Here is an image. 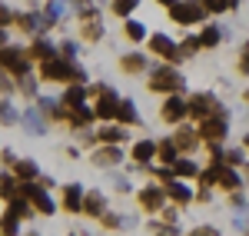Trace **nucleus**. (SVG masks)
I'll return each instance as SVG.
<instances>
[{
	"instance_id": "a19ab883",
	"label": "nucleus",
	"mask_w": 249,
	"mask_h": 236,
	"mask_svg": "<svg viewBox=\"0 0 249 236\" xmlns=\"http://www.w3.org/2000/svg\"><path fill=\"white\" fill-rule=\"evenodd\" d=\"M193 236H216V230H210V226H203V230H193Z\"/></svg>"
},
{
	"instance_id": "9d476101",
	"label": "nucleus",
	"mask_w": 249,
	"mask_h": 236,
	"mask_svg": "<svg viewBox=\"0 0 249 236\" xmlns=\"http://www.w3.org/2000/svg\"><path fill=\"white\" fill-rule=\"evenodd\" d=\"M83 190H80L77 183H70V186H63V206L70 210V213H83Z\"/></svg>"
},
{
	"instance_id": "2eb2a0df",
	"label": "nucleus",
	"mask_w": 249,
	"mask_h": 236,
	"mask_svg": "<svg viewBox=\"0 0 249 236\" xmlns=\"http://www.w3.org/2000/svg\"><path fill=\"white\" fill-rule=\"evenodd\" d=\"M120 67H123L126 73H140V70H146V57H143V54H126V57L120 60Z\"/></svg>"
},
{
	"instance_id": "4468645a",
	"label": "nucleus",
	"mask_w": 249,
	"mask_h": 236,
	"mask_svg": "<svg viewBox=\"0 0 249 236\" xmlns=\"http://www.w3.org/2000/svg\"><path fill=\"white\" fill-rule=\"evenodd\" d=\"M93 160L100 163V166H113V163H120V160H123V153H120V146H116V143H110L107 150L93 153Z\"/></svg>"
},
{
	"instance_id": "4c0bfd02",
	"label": "nucleus",
	"mask_w": 249,
	"mask_h": 236,
	"mask_svg": "<svg viewBox=\"0 0 249 236\" xmlns=\"http://www.w3.org/2000/svg\"><path fill=\"white\" fill-rule=\"evenodd\" d=\"M3 197L7 200L14 197V183H10V177H3Z\"/></svg>"
},
{
	"instance_id": "aec40b11",
	"label": "nucleus",
	"mask_w": 249,
	"mask_h": 236,
	"mask_svg": "<svg viewBox=\"0 0 249 236\" xmlns=\"http://www.w3.org/2000/svg\"><path fill=\"white\" fill-rule=\"evenodd\" d=\"M100 140H103V143H123L126 133H123L120 127H103V130H100Z\"/></svg>"
},
{
	"instance_id": "473e14b6",
	"label": "nucleus",
	"mask_w": 249,
	"mask_h": 236,
	"mask_svg": "<svg viewBox=\"0 0 249 236\" xmlns=\"http://www.w3.org/2000/svg\"><path fill=\"white\" fill-rule=\"evenodd\" d=\"M3 236H17V217L14 213L3 217Z\"/></svg>"
},
{
	"instance_id": "7c9ffc66",
	"label": "nucleus",
	"mask_w": 249,
	"mask_h": 236,
	"mask_svg": "<svg viewBox=\"0 0 249 236\" xmlns=\"http://www.w3.org/2000/svg\"><path fill=\"white\" fill-rule=\"evenodd\" d=\"M203 3H206V10H213V14H223V10L236 7V0H203Z\"/></svg>"
},
{
	"instance_id": "bb28decb",
	"label": "nucleus",
	"mask_w": 249,
	"mask_h": 236,
	"mask_svg": "<svg viewBox=\"0 0 249 236\" xmlns=\"http://www.w3.org/2000/svg\"><path fill=\"white\" fill-rule=\"evenodd\" d=\"M83 37H87V40H100V37H103L100 20H87V23H83Z\"/></svg>"
},
{
	"instance_id": "e433bc0d",
	"label": "nucleus",
	"mask_w": 249,
	"mask_h": 236,
	"mask_svg": "<svg viewBox=\"0 0 249 236\" xmlns=\"http://www.w3.org/2000/svg\"><path fill=\"white\" fill-rule=\"evenodd\" d=\"M73 57H77V43L67 40V43H63V60H73Z\"/></svg>"
},
{
	"instance_id": "ea45409f",
	"label": "nucleus",
	"mask_w": 249,
	"mask_h": 236,
	"mask_svg": "<svg viewBox=\"0 0 249 236\" xmlns=\"http://www.w3.org/2000/svg\"><path fill=\"white\" fill-rule=\"evenodd\" d=\"M236 226H239L243 233H249V219H246V217H236Z\"/></svg>"
},
{
	"instance_id": "72a5a7b5",
	"label": "nucleus",
	"mask_w": 249,
	"mask_h": 236,
	"mask_svg": "<svg viewBox=\"0 0 249 236\" xmlns=\"http://www.w3.org/2000/svg\"><path fill=\"white\" fill-rule=\"evenodd\" d=\"M40 107L50 113V117H63V110H60V103L57 100H40Z\"/></svg>"
},
{
	"instance_id": "5701e85b",
	"label": "nucleus",
	"mask_w": 249,
	"mask_h": 236,
	"mask_svg": "<svg viewBox=\"0 0 249 236\" xmlns=\"http://www.w3.org/2000/svg\"><path fill=\"white\" fill-rule=\"evenodd\" d=\"M176 146H179V150H193V146H196V133L183 127V130L176 133Z\"/></svg>"
},
{
	"instance_id": "c9c22d12",
	"label": "nucleus",
	"mask_w": 249,
	"mask_h": 236,
	"mask_svg": "<svg viewBox=\"0 0 249 236\" xmlns=\"http://www.w3.org/2000/svg\"><path fill=\"white\" fill-rule=\"evenodd\" d=\"M3 123L10 127V123H17V113H14V107L10 103H3Z\"/></svg>"
},
{
	"instance_id": "58836bf2",
	"label": "nucleus",
	"mask_w": 249,
	"mask_h": 236,
	"mask_svg": "<svg viewBox=\"0 0 249 236\" xmlns=\"http://www.w3.org/2000/svg\"><path fill=\"white\" fill-rule=\"evenodd\" d=\"M239 160H243L239 150H230V153H226V163H239Z\"/></svg>"
},
{
	"instance_id": "f03ea898",
	"label": "nucleus",
	"mask_w": 249,
	"mask_h": 236,
	"mask_svg": "<svg viewBox=\"0 0 249 236\" xmlns=\"http://www.w3.org/2000/svg\"><path fill=\"white\" fill-rule=\"evenodd\" d=\"M203 14H206V3L203 0H176L170 7V17L176 23H199Z\"/></svg>"
},
{
	"instance_id": "f257e3e1",
	"label": "nucleus",
	"mask_w": 249,
	"mask_h": 236,
	"mask_svg": "<svg viewBox=\"0 0 249 236\" xmlns=\"http://www.w3.org/2000/svg\"><path fill=\"white\" fill-rule=\"evenodd\" d=\"M40 77L43 80H83V70L80 67H73L70 60H43V67H40Z\"/></svg>"
},
{
	"instance_id": "1a4fd4ad",
	"label": "nucleus",
	"mask_w": 249,
	"mask_h": 236,
	"mask_svg": "<svg viewBox=\"0 0 249 236\" xmlns=\"http://www.w3.org/2000/svg\"><path fill=\"white\" fill-rule=\"evenodd\" d=\"M186 113H190V103H183L179 97H170L163 103V120H170V123H179Z\"/></svg>"
},
{
	"instance_id": "37998d69",
	"label": "nucleus",
	"mask_w": 249,
	"mask_h": 236,
	"mask_svg": "<svg viewBox=\"0 0 249 236\" xmlns=\"http://www.w3.org/2000/svg\"><path fill=\"white\" fill-rule=\"evenodd\" d=\"M160 3H166V7H173V3H176V0H160Z\"/></svg>"
},
{
	"instance_id": "423d86ee",
	"label": "nucleus",
	"mask_w": 249,
	"mask_h": 236,
	"mask_svg": "<svg viewBox=\"0 0 249 236\" xmlns=\"http://www.w3.org/2000/svg\"><path fill=\"white\" fill-rule=\"evenodd\" d=\"M150 50H153V54H160L163 60H173V63L183 57V50H179V47H176L166 34H153V37H150Z\"/></svg>"
},
{
	"instance_id": "6e6552de",
	"label": "nucleus",
	"mask_w": 249,
	"mask_h": 236,
	"mask_svg": "<svg viewBox=\"0 0 249 236\" xmlns=\"http://www.w3.org/2000/svg\"><path fill=\"white\" fill-rule=\"evenodd\" d=\"M3 67L14 70L17 77H27V60H23V50L17 47H3Z\"/></svg>"
},
{
	"instance_id": "f3484780",
	"label": "nucleus",
	"mask_w": 249,
	"mask_h": 236,
	"mask_svg": "<svg viewBox=\"0 0 249 236\" xmlns=\"http://www.w3.org/2000/svg\"><path fill=\"white\" fill-rule=\"evenodd\" d=\"M116 120H120V123H140V117H136V107L130 103V100H120V110H116Z\"/></svg>"
},
{
	"instance_id": "f8f14e48",
	"label": "nucleus",
	"mask_w": 249,
	"mask_h": 236,
	"mask_svg": "<svg viewBox=\"0 0 249 236\" xmlns=\"http://www.w3.org/2000/svg\"><path fill=\"white\" fill-rule=\"evenodd\" d=\"M156 153H160V146H156V143H150V140H140V143L133 146V160H136V163H143V166H146Z\"/></svg>"
},
{
	"instance_id": "dca6fc26",
	"label": "nucleus",
	"mask_w": 249,
	"mask_h": 236,
	"mask_svg": "<svg viewBox=\"0 0 249 236\" xmlns=\"http://www.w3.org/2000/svg\"><path fill=\"white\" fill-rule=\"evenodd\" d=\"M83 213H87V217H103V197H100V193H87Z\"/></svg>"
},
{
	"instance_id": "2f4dec72",
	"label": "nucleus",
	"mask_w": 249,
	"mask_h": 236,
	"mask_svg": "<svg viewBox=\"0 0 249 236\" xmlns=\"http://www.w3.org/2000/svg\"><path fill=\"white\" fill-rule=\"evenodd\" d=\"M27 130H30V133H43V120H40L37 110H30V113H27Z\"/></svg>"
},
{
	"instance_id": "cd10ccee",
	"label": "nucleus",
	"mask_w": 249,
	"mask_h": 236,
	"mask_svg": "<svg viewBox=\"0 0 249 236\" xmlns=\"http://www.w3.org/2000/svg\"><path fill=\"white\" fill-rule=\"evenodd\" d=\"M126 37L130 40H143L146 37V27H143L140 20H126Z\"/></svg>"
},
{
	"instance_id": "39448f33",
	"label": "nucleus",
	"mask_w": 249,
	"mask_h": 236,
	"mask_svg": "<svg viewBox=\"0 0 249 236\" xmlns=\"http://www.w3.org/2000/svg\"><path fill=\"white\" fill-rule=\"evenodd\" d=\"M23 193H27V200L37 206L43 217H50V213H53V200L47 197V190H43V186H37V183H30V180H27V183H23Z\"/></svg>"
},
{
	"instance_id": "412c9836",
	"label": "nucleus",
	"mask_w": 249,
	"mask_h": 236,
	"mask_svg": "<svg viewBox=\"0 0 249 236\" xmlns=\"http://www.w3.org/2000/svg\"><path fill=\"white\" fill-rule=\"evenodd\" d=\"M30 54H34V57H37V60H53V57H57V54H53V47H50L47 40H37Z\"/></svg>"
},
{
	"instance_id": "79ce46f5",
	"label": "nucleus",
	"mask_w": 249,
	"mask_h": 236,
	"mask_svg": "<svg viewBox=\"0 0 249 236\" xmlns=\"http://www.w3.org/2000/svg\"><path fill=\"white\" fill-rule=\"evenodd\" d=\"M243 70L249 73V43H246V50H243Z\"/></svg>"
},
{
	"instance_id": "f704fd0d",
	"label": "nucleus",
	"mask_w": 249,
	"mask_h": 236,
	"mask_svg": "<svg viewBox=\"0 0 249 236\" xmlns=\"http://www.w3.org/2000/svg\"><path fill=\"white\" fill-rule=\"evenodd\" d=\"M199 47H203V43H199V37H190V40H183V47H179V50H183V57H186V54L199 50Z\"/></svg>"
},
{
	"instance_id": "7ed1b4c3",
	"label": "nucleus",
	"mask_w": 249,
	"mask_h": 236,
	"mask_svg": "<svg viewBox=\"0 0 249 236\" xmlns=\"http://www.w3.org/2000/svg\"><path fill=\"white\" fill-rule=\"evenodd\" d=\"M226 127H230V117L223 113V110H216V113H210V117L199 123V137L203 140H223L226 137Z\"/></svg>"
},
{
	"instance_id": "c03bdc74",
	"label": "nucleus",
	"mask_w": 249,
	"mask_h": 236,
	"mask_svg": "<svg viewBox=\"0 0 249 236\" xmlns=\"http://www.w3.org/2000/svg\"><path fill=\"white\" fill-rule=\"evenodd\" d=\"M246 146H249V137H246Z\"/></svg>"
},
{
	"instance_id": "9b49d317",
	"label": "nucleus",
	"mask_w": 249,
	"mask_h": 236,
	"mask_svg": "<svg viewBox=\"0 0 249 236\" xmlns=\"http://www.w3.org/2000/svg\"><path fill=\"white\" fill-rule=\"evenodd\" d=\"M116 110H120V100L110 93V90H100V103H96V117H103V120H110L116 117Z\"/></svg>"
},
{
	"instance_id": "a211bd4d",
	"label": "nucleus",
	"mask_w": 249,
	"mask_h": 236,
	"mask_svg": "<svg viewBox=\"0 0 249 236\" xmlns=\"http://www.w3.org/2000/svg\"><path fill=\"white\" fill-rule=\"evenodd\" d=\"M176 153H179V146H176L173 140H163V143H160V153H156V157L163 160L166 166H173V163H176Z\"/></svg>"
},
{
	"instance_id": "c85d7f7f",
	"label": "nucleus",
	"mask_w": 249,
	"mask_h": 236,
	"mask_svg": "<svg viewBox=\"0 0 249 236\" xmlns=\"http://www.w3.org/2000/svg\"><path fill=\"white\" fill-rule=\"evenodd\" d=\"M7 213H14V217H34L23 200H10V203H7Z\"/></svg>"
},
{
	"instance_id": "ddd939ff",
	"label": "nucleus",
	"mask_w": 249,
	"mask_h": 236,
	"mask_svg": "<svg viewBox=\"0 0 249 236\" xmlns=\"http://www.w3.org/2000/svg\"><path fill=\"white\" fill-rule=\"evenodd\" d=\"M140 203H143L146 210H160V206H163V190H160V186H146V190L140 193Z\"/></svg>"
},
{
	"instance_id": "0eeeda50",
	"label": "nucleus",
	"mask_w": 249,
	"mask_h": 236,
	"mask_svg": "<svg viewBox=\"0 0 249 236\" xmlns=\"http://www.w3.org/2000/svg\"><path fill=\"white\" fill-rule=\"evenodd\" d=\"M190 113L199 120H206L210 113H216V97H210V93H196V97L190 100Z\"/></svg>"
},
{
	"instance_id": "20e7f679",
	"label": "nucleus",
	"mask_w": 249,
	"mask_h": 236,
	"mask_svg": "<svg viewBox=\"0 0 249 236\" xmlns=\"http://www.w3.org/2000/svg\"><path fill=\"white\" fill-rule=\"evenodd\" d=\"M183 87V77L170 70V67H163V70H156L153 80H150V90H160V93H176Z\"/></svg>"
},
{
	"instance_id": "4be33fe9",
	"label": "nucleus",
	"mask_w": 249,
	"mask_h": 236,
	"mask_svg": "<svg viewBox=\"0 0 249 236\" xmlns=\"http://www.w3.org/2000/svg\"><path fill=\"white\" fill-rule=\"evenodd\" d=\"M219 37H223V30H219V27H206V30L199 34V43H203V47H216Z\"/></svg>"
},
{
	"instance_id": "b1692460",
	"label": "nucleus",
	"mask_w": 249,
	"mask_h": 236,
	"mask_svg": "<svg viewBox=\"0 0 249 236\" xmlns=\"http://www.w3.org/2000/svg\"><path fill=\"white\" fill-rule=\"evenodd\" d=\"M219 186H226V190H239V177L226 170V166H219Z\"/></svg>"
},
{
	"instance_id": "6ab92c4d",
	"label": "nucleus",
	"mask_w": 249,
	"mask_h": 236,
	"mask_svg": "<svg viewBox=\"0 0 249 236\" xmlns=\"http://www.w3.org/2000/svg\"><path fill=\"white\" fill-rule=\"evenodd\" d=\"M14 173H17L20 180H34V177H37V163H30V160H17V163H14Z\"/></svg>"
},
{
	"instance_id": "393cba45",
	"label": "nucleus",
	"mask_w": 249,
	"mask_h": 236,
	"mask_svg": "<svg viewBox=\"0 0 249 236\" xmlns=\"http://www.w3.org/2000/svg\"><path fill=\"white\" fill-rule=\"evenodd\" d=\"M170 197L176 200V203H190L193 193H190V186H183V183H170Z\"/></svg>"
},
{
	"instance_id": "c756f323",
	"label": "nucleus",
	"mask_w": 249,
	"mask_h": 236,
	"mask_svg": "<svg viewBox=\"0 0 249 236\" xmlns=\"http://www.w3.org/2000/svg\"><path fill=\"white\" fill-rule=\"evenodd\" d=\"M173 173H176V177H193L196 166H193L190 160H176V163H173Z\"/></svg>"
},
{
	"instance_id": "a878e982",
	"label": "nucleus",
	"mask_w": 249,
	"mask_h": 236,
	"mask_svg": "<svg viewBox=\"0 0 249 236\" xmlns=\"http://www.w3.org/2000/svg\"><path fill=\"white\" fill-rule=\"evenodd\" d=\"M136 7H140V0H113V10L120 14V17H130Z\"/></svg>"
}]
</instances>
